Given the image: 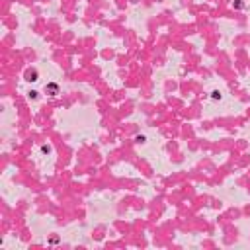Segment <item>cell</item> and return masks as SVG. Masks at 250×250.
<instances>
[{
	"label": "cell",
	"instance_id": "6da1fadb",
	"mask_svg": "<svg viewBox=\"0 0 250 250\" xmlns=\"http://www.w3.org/2000/svg\"><path fill=\"white\" fill-rule=\"evenodd\" d=\"M26 78L30 82H35V80H37V71H35V68H33V71H27L26 72Z\"/></svg>",
	"mask_w": 250,
	"mask_h": 250
}]
</instances>
